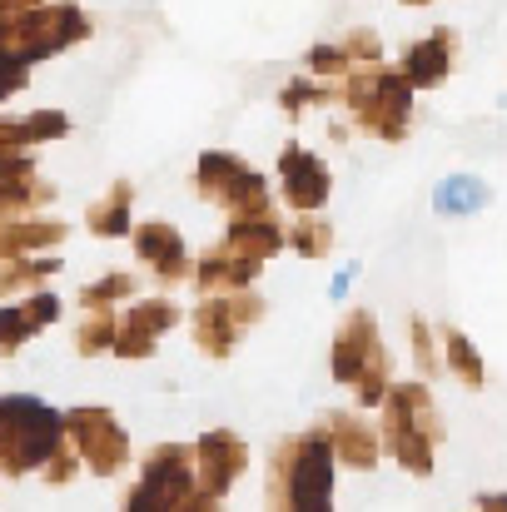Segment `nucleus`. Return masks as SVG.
<instances>
[{"instance_id":"nucleus-35","label":"nucleus","mask_w":507,"mask_h":512,"mask_svg":"<svg viewBox=\"0 0 507 512\" xmlns=\"http://www.w3.org/2000/svg\"><path fill=\"white\" fill-rule=\"evenodd\" d=\"M25 314L35 319V329H45V324H55V319H60V299H55L50 289H35V294H30V304H25Z\"/></svg>"},{"instance_id":"nucleus-31","label":"nucleus","mask_w":507,"mask_h":512,"mask_svg":"<svg viewBox=\"0 0 507 512\" xmlns=\"http://www.w3.org/2000/svg\"><path fill=\"white\" fill-rule=\"evenodd\" d=\"M343 50H348V60H353V65H373V60L383 55V40H378L373 30H353V35L343 40Z\"/></svg>"},{"instance_id":"nucleus-26","label":"nucleus","mask_w":507,"mask_h":512,"mask_svg":"<svg viewBox=\"0 0 507 512\" xmlns=\"http://www.w3.org/2000/svg\"><path fill=\"white\" fill-rule=\"evenodd\" d=\"M284 244H294L299 254L319 259V254H329V244H334V229H329L319 214H299V224L284 234Z\"/></svg>"},{"instance_id":"nucleus-3","label":"nucleus","mask_w":507,"mask_h":512,"mask_svg":"<svg viewBox=\"0 0 507 512\" xmlns=\"http://www.w3.org/2000/svg\"><path fill=\"white\" fill-rule=\"evenodd\" d=\"M65 448V418L25 393L0 398V468L5 473H35L50 463V453Z\"/></svg>"},{"instance_id":"nucleus-18","label":"nucleus","mask_w":507,"mask_h":512,"mask_svg":"<svg viewBox=\"0 0 507 512\" xmlns=\"http://www.w3.org/2000/svg\"><path fill=\"white\" fill-rule=\"evenodd\" d=\"M448 70H453V30H433L403 60V75H408L413 90H433L438 80H448Z\"/></svg>"},{"instance_id":"nucleus-21","label":"nucleus","mask_w":507,"mask_h":512,"mask_svg":"<svg viewBox=\"0 0 507 512\" xmlns=\"http://www.w3.org/2000/svg\"><path fill=\"white\" fill-rule=\"evenodd\" d=\"M130 204H135V189H130V184H115L100 204H90V214H85L90 234H100V239L130 234Z\"/></svg>"},{"instance_id":"nucleus-23","label":"nucleus","mask_w":507,"mask_h":512,"mask_svg":"<svg viewBox=\"0 0 507 512\" xmlns=\"http://www.w3.org/2000/svg\"><path fill=\"white\" fill-rule=\"evenodd\" d=\"M60 269V259H30V254H15V259H0V299L20 284L40 289V279H50Z\"/></svg>"},{"instance_id":"nucleus-14","label":"nucleus","mask_w":507,"mask_h":512,"mask_svg":"<svg viewBox=\"0 0 507 512\" xmlns=\"http://www.w3.org/2000/svg\"><path fill=\"white\" fill-rule=\"evenodd\" d=\"M55 189L35 174L30 155H0V214H20V209H35V204H50Z\"/></svg>"},{"instance_id":"nucleus-9","label":"nucleus","mask_w":507,"mask_h":512,"mask_svg":"<svg viewBox=\"0 0 507 512\" xmlns=\"http://www.w3.org/2000/svg\"><path fill=\"white\" fill-rule=\"evenodd\" d=\"M65 438H70V448L85 458V468L100 473V478L120 473L125 458H130V438H125V428L115 423L110 408H70V413H65Z\"/></svg>"},{"instance_id":"nucleus-6","label":"nucleus","mask_w":507,"mask_h":512,"mask_svg":"<svg viewBox=\"0 0 507 512\" xmlns=\"http://www.w3.org/2000/svg\"><path fill=\"white\" fill-rule=\"evenodd\" d=\"M130 508L135 512H194V508H214V498L194 483V458H189V448H179V443H169L160 448L150 463H145V478H140V488L130 493Z\"/></svg>"},{"instance_id":"nucleus-32","label":"nucleus","mask_w":507,"mask_h":512,"mask_svg":"<svg viewBox=\"0 0 507 512\" xmlns=\"http://www.w3.org/2000/svg\"><path fill=\"white\" fill-rule=\"evenodd\" d=\"M329 100V90H319V85H309V80H294L289 90H284V110L289 115H299L304 105H324Z\"/></svg>"},{"instance_id":"nucleus-8","label":"nucleus","mask_w":507,"mask_h":512,"mask_svg":"<svg viewBox=\"0 0 507 512\" xmlns=\"http://www.w3.org/2000/svg\"><path fill=\"white\" fill-rule=\"evenodd\" d=\"M85 35H90V20L80 15V5H65V0L60 5H30L10 20V50H20L30 65L70 50Z\"/></svg>"},{"instance_id":"nucleus-20","label":"nucleus","mask_w":507,"mask_h":512,"mask_svg":"<svg viewBox=\"0 0 507 512\" xmlns=\"http://www.w3.org/2000/svg\"><path fill=\"white\" fill-rule=\"evenodd\" d=\"M224 249L249 254V259H269V254H279V249H284V229H279L269 214H244V219H234V224H229Z\"/></svg>"},{"instance_id":"nucleus-37","label":"nucleus","mask_w":507,"mask_h":512,"mask_svg":"<svg viewBox=\"0 0 507 512\" xmlns=\"http://www.w3.org/2000/svg\"><path fill=\"white\" fill-rule=\"evenodd\" d=\"M30 5H40V0H0V10H5V15H15V10H30Z\"/></svg>"},{"instance_id":"nucleus-15","label":"nucleus","mask_w":507,"mask_h":512,"mask_svg":"<svg viewBox=\"0 0 507 512\" xmlns=\"http://www.w3.org/2000/svg\"><path fill=\"white\" fill-rule=\"evenodd\" d=\"M324 433H329V443H334L338 463H348V468H358V473H368V468L378 463V453H383V443L373 438V428H368L358 413H334V418L324 423Z\"/></svg>"},{"instance_id":"nucleus-11","label":"nucleus","mask_w":507,"mask_h":512,"mask_svg":"<svg viewBox=\"0 0 507 512\" xmlns=\"http://www.w3.org/2000/svg\"><path fill=\"white\" fill-rule=\"evenodd\" d=\"M279 184H284V199L299 209V214H319L324 199H329V165L319 155H309L304 145H289L279 155Z\"/></svg>"},{"instance_id":"nucleus-7","label":"nucleus","mask_w":507,"mask_h":512,"mask_svg":"<svg viewBox=\"0 0 507 512\" xmlns=\"http://www.w3.org/2000/svg\"><path fill=\"white\" fill-rule=\"evenodd\" d=\"M194 189H199L204 199L224 204L234 219H244V214H269V179L259 170H249L239 155H224V150L199 155Z\"/></svg>"},{"instance_id":"nucleus-36","label":"nucleus","mask_w":507,"mask_h":512,"mask_svg":"<svg viewBox=\"0 0 507 512\" xmlns=\"http://www.w3.org/2000/svg\"><path fill=\"white\" fill-rule=\"evenodd\" d=\"M353 274H358V264H348V269H338L334 289H329V294H334V299H343V294H348V284H353Z\"/></svg>"},{"instance_id":"nucleus-17","label":"nucleus","mask_w":507,"mask_h":512,"mask_svg":"<svg viewBox=\"0 0 507 512\" xmlns=\"http://www.w3.org/2000/svg\"><path fill=\"white\" fill-rule=\"evenodd\" d=\"M65 234L70 229L60 219H15V214H0V259L55 249V244H65Z\"/></svg>"},{"instance_id":"nucleus-28","label":"nucleus","mask_w":507,"mask_h":512,"mask_svg":"<svg viewBox=\"0 0 507 512\" xmlns=\"http://www.w3.org/2000/svg\"><path fill=\"white\" fill-rule=\"evenodd\" d=\"M30 334H40V329H35V319L25 309H0V353H15Z\"/></svg>"},{"instance_id":"nucleus-16","label":"nucleus","mask_w":507,"mask_h":512,"mask_svg":"<svg viewBox=\"0 0 507 512\" xmlns=\"http://www.w3.org/2000/svg\"><path fill=\"white\" fill-rule=\"evenodd\" d=\"M239 334H244V324L234 319V304H229V299H204V304L194 309V343H199L209 358H229Z\"/></svg>"},{"instance_id":"nucleus-1","label":"nucleus","mask_w":507,"mask_h":512,"mask_svg":"<svg viewBox=\"0 0 507 512\" xmlns=\"http://www.w3.org/2000/svg\"><path fill=\"white\" fill-rule=\"evenodd\" d=\"M334 463V443L324 428L279 443L269 468V503L294 512H324L334 503Z\"/></svg>"},{"instance_id":"nucleus-12","label":"nucleus","mask_w":507,"mask_h":512,"mask_svg":"<svg viewBox=\"0 0 507 512\" xmlns=\"http://www.w3.org/2000/svg\"><path fill=\"white\" fill-rule=\"evenodd\" d=\"M174 319H179V309H174L169 299L135 304V309L125 314L120 334H115V353H120V358H150L155 343L165 339V329H174Z\"/></svg>"},{"instance_id":"nucleus-39","label":"nucleus","mask_w":507,"mask_h":512,"mask_svg":"<svg viewBox=\"0 0 507 512\" xmlns=\"http://www.w3.org/2000/svg\"><path fill=\"white\" fill-rule=\"evenodd\" d=\"M408 5H428V0H408Z\"/></svg>"},{"instance_id":"nucleus-27","label":"nucleus","mask_w":507,"mask_h":512,"mask_svg":"<svg viewBox=\"0 0 507 512\" xmlns=\"http://www.w3.org/2000/svg\"><path fill=\"white\" fill-rule=\"evenodd\" d=\"M130 289H135L130 274H105L100 284H90V289L80 294V304H85V309H110L115 299H130Z\"/></svg>"},{"instance_id":"nucleus-38","label":"nucleus","mask_w":507,"mask_h":512,"mask_svg":"<svg viewBox=\"0 0 507 512\" xmlns=\"http://www.w3.org/2000/svg\"><path fill=\"white\" fill-rule=\"evenodd\" d=\"M483 508H507V498H478Z\"/></svg>"},{"instance_id":"nucleus-10","label":"nucleus","mask_w":507,"mask_h":512,"mask_svg":"<svg viewBox=\"0 0 507 512\" xmlns=\"http://www.w3.org/2000/svg\"><path fill=\"white\" fill-rule=\"evenodd\" d=\"M189 458H194V483L219 503L224 493H229V483L244 473V463H249V448L229 433V428H214V433H204L194 448H189Z\"/></svg>"},{"instance_id":"nucleus-30","label":"nucleus","mask_w":507,"mask_h":512,"mask_svg":"<svg viewBox=\"0 0 507 512\" xmlns=\"http://www.w3.org/2000/svg\"><path fill=\"white\" fill-rule=\"evenodd\" d=\"M309 70H314L319 80H324V75H348L353 60H348L343 45H314V50H309Z\"/></svg>"},{"instance_id":"nucleus-2","label":"nucleus","mask_w":507,"mask_h":512,"mask_svg":"<svg viewBox=\"0 0 507 512\" xmlns=\"http://www.w3.org/2000/svg\"><path fill=\"white\" fill-rule=\"evenodd\" d=\"M383 448L418 478L433 473V448L443 438V423H438V408H433V393L428 383H398L383 393Z\"/></svg>"},{"instance_id":"nucleus-25","label":"nucleus","mask_w":507,"mask_h":512,"mask_svg":"<svg viewBox=\"0 0 507 512\" xmlns=\"http://www.w3.org/2000/svg\"><path fill=\"white\" fill-rule=\"evenodd\" d=\"M115 334H120V319L110 314V309H90L85 319H80V329H75V348L90 358V353H105V348H115Z\"/></svg>"},{"instance_id":"nucleus-29","label":"nucleus","mask_w":507,"mask_h":512,"mask_svg":"<svg viewBox=\"0 0 507 512\" xmlns=\"http://www.w3.org/2000/svg\"><path fill=\"white\" fill-rule=\"evenodd\" d=\"M25 80H30V60L20 50L0 45V100H10L15 90H25Z\"/></svg>"},{"instance_id":"nucleus-5","label":"nucleus","mask_w":507,"mask_h":512,"mask_svg":"<svg viewBox=\"0 0 507 512\" xmlns=\"http://www.w3.org/2000/svg\"><path fill=\"white\" fill-rule=\"evenodd\" d=\"M334 378L358 388V403L373 408L388 393V353L378 343V324L373 314H353L334 339Z\"/></svg>"},{"instance_id":"nucleus-4","label":"nucleus","mask_w":507,"mask_h":512,"mask_svg":"<svg viewBox=\"0 0 507 512\" xmlns=\"http://www.w3.org/2000/svg\"><path fill=\"white\" fill-rule=\"evenodd\" d=\"M343 105L358 115V125L378 140H403L408 115H413V85L403 70L388 65H358L343 75Z\"/></svg>"},{"instance_id":"nucleus-22","label":"nucleus","mask_w":507,"mask_h":512,"mask_svg":"<svg viewBox=\"0 0 507 512\" xmlns=\"http://www.w3.org/2000/svg\"><path fill=\"white\" fill-rule=\"evenodd\" d=\"M433 204H438V214H478L488 204V184L478 174H448L433 189Z\"/></svg>"},{"instance_id":"nucleus-34","label":"nucleus","mask_w":507,"mask_h":512,"mask_svg":"<svg viewBox=\"0 0 507 512\" xmlns=\"http://www.w3.org/2000/svg\"><path fill=\"white\" fill-rule=\"evenodd\" d=\"M413 358L423 373H438V353H433V329L423 319H413Z\"/></svg>"},{"instance_id":"nucleus-24","label":"nucleus","mask_w":507,"mask_h":512,"mask_svg":"<svg viewBox=\"0 0 507 512\" xmlns=\"http://www.w3.org/2000/svg\"><path fill=\"white\" fill-rule=\"evenodd\" d=\"M443 348H448V368H453V378H458L463 388H483V358H478V348L463 339L458 329H443Z\"/></svg>"},{"instance_id":"nucleus-19","label":"nucleus","mask_w":507,"mask_h":512,"mask_svg":"<svg viewBox=\"0 0 507 512\" xmlns=\"http://www.w3.org/2000/svg\"><path fill=\"white\" fill-rule=\"evenodd\" d=\"M259 264L264 259H249V254H234V249H214L209 259L189 264V274H194L199 289H244V284H254Z\"/></svg>"},{"instance_id":"nucleus-33","label":"nucleus","mask_w":507,"mask_h":512,"mask_svg":"<svg viewBox=\"0 0 507 512\" xmlns=\"http://www.w3.org/2000/svg\"><path fill=\"white\" fill-rule=\"evenodd\" d=\"M75 468H80V453H75V448H60V453H50V463H45L40 473H45V483H55V488H60V483H70V478H75Z\"/></svg>"},{"instance_id":"nucleus-13","label":"nucleus","mask_w":507,"mask_h":512,"mask_svg":"<svg viewBox=\"0 0 507 512\" xmlns=\"http://www.w3.org/2000/svg\"><path fill=\"white\" fill-rule=\"evenodd\" d=\"M135 254H140L145 269H155L160 284H174V279L189 274V249H184V239H179L174 224H160V219L155 224H140L135 229Z\"/></svg>"}]
</instances>
